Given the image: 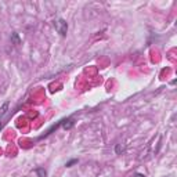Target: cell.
Listing matches in <instances>:
<instances>
[{"label":"cell","instance_id":"6da1fadb","mask_svg":"<svg viewBox=\"0 0 177 177\" xmlns=\"http://www.w3.org/2000/svg\"><path fill=\"white\" fill-rule=\"evenodd\" d=\"M54 26H55V30L60 33L61 37H65V36H67V32H68V22H67V21H65L64 18H58V19L54 22Z\"/></svg>","mask_w":177,"mask_h":177},{"label":"cell","instance_id":"7a4b0ae2","mask_svg":"<svg viewBox=\"0 0 177 177\" xmlns=\"http://www.w3.org/2000/svg\"><path fill=\"white\" fill-rule=\"evenodd\" d=\"M74 119L72 118H67V119H62L61 120V126H62V129H65V130H69V129H72L74 127Z\"/></svg>","mask_w":177,"mask_h":177},{"label":"cell","instance_id":"3957f363","mask_svg":"<svg viewBox=\"0 0 177 177\" xmlns=\"http://www.w3.org/2000/svg\"><path fill=\"white\" fill-rule=\"evenodd\" d=\"M8 107H10V102L8 101H6L2 107H0V122H2L3 116H4L6 113H7V111H8Z\"/></svg>","mask_w":177,"mask_h":177},{"label":"cell","instance_id":"277c9868","mask_svg":"<svg viewBox=\"0 0 177 177\" xmlns=\"http://www.w3.org/2000/svg\"><path fill=\"white\" fill-rule=\"evenodd\" d=\"M11 43H14V44H21V39H19V35L17 33V32H13L11 33Z\"/></svg>","mask_w":177,"mask_h":177},{"label":"cell","instance_id":"5b68a950","mask_svg":"<svg viewBox=\"0 0 177 177\" xmlns=\"http://www.w3.org/2000/svg\"><path fill=\"white\" fill-rule=\"evenodd\" d=\"M35 173H36L39 177H47V172L44 170L43 168H36L35 169Z\"/></svg>","mask_w":177,"mask_h":177},{"label":"cell","instance_id":"8992f818","mask_svg":"<svg viewBox=\"0 0 177 177\" xmlns=\"http://www.w3.org/2000/svg\"><path fill=\"white\" fill-rule=\"evenodd\" d=\"M79 162V159H76V158H74V159H71V161H68L67 163H65V168H72L74 165H76Z\"/></svg>","mask_w":177,"mask_h":177},{"label":"cell","instance_id":"52a82bcc","mask_svg":"<svg viewBox=\"0 0 177 177\" xmlns=\"http://www.w3.org/2000/svg\"><path fill=\"white\" fill-rule=\"evenodd\" d=\"M123 151H124V148L122 147V144H116V147H115V154H116V155H120Z\"/></svg>","mask_w":177,"mask_h":177},{"label":"cell","instance_id":"ba28073f","mask_svg":"<svg viewBox=\"0 0 177 177\" xmlns=\"http://www.w3.org/2000/svg\"><path fill=\"white\" fill-rule=\"evenodd\" d=\"M134 177H145L143 173H136V174H134Z\"/></svg>","mask_w":177,"mask_h":177},{"label":"cell","instance_id":"9c48e42d","mask_svg":"<svg viewBox=\"0 0 177 177\" xmlns=\"http://www.w3.org/2000/svg\"><path fill=\"white\" fill-rule=\"evenodd\" d=\"M2 126H3V124H2V122H0V130H2Z\"/></svg>","mask_w":177,"mask_h":177}]
</instances>
